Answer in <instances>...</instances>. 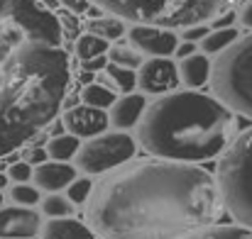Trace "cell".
<instances>
[{"label":"cell","instance_id":"cell-1","mask_svg":"<svg viewBox=\"0 0 252 239\" xmlns=\"http://www.w3.org/2000/svg\"><path fill=\"white\" fill-rule=\"evenodd\" d=\"M223 212L213 173L157 157L100 173L84 200V222L95 239H184Z\"/></svg>","mask_w":252,"mask_h":239},{"label":"cell","instance_id":"cell-2","mask_svg":"<svg viewBox=\"0 0 252 239\" xmlns=\"http://www.w3.org/2000/svg\"><path fill=\"white\" fill-rule=\"evenodd\" d=\"M64 29L37 0H0V159L47 132L71 88Z\"/></svg>","mask_w":252,"mask_h":239},{"label":"cell","instance_id":"cell-3","mask_svg":"<svg viewBox=\"0 0 252 239\" xmlns=\"http://www.w3.org/2000/svg\"><path fill=\"white\" fill-rule=\"evenodd\" d=\"M238 132V115L213 93L198 88L169 90L147 100L135 142L142 152L157 159L203 163L223 154Z\"/></svg>","mask_w":252,"mask_h":239},{"label":"cell","instance_id":"cell-4","mask_svg":"<svg viewBox=\"0 0 252 239\" xmlns=\"http://www.w3.org/2000/svg\"><path fill=\"white\" fill-rule=\"evenodd\" d=\"M91 5L120 20L137 25H157L184 29L191 25H208L238 0H88Z\"/></svg>","mask_w":252,"mask_h":239},{"label":"cell","instance_id":"cell-5","mask_svg":"<svg viewBox=\"0 0 252 239\" xmlns=\"http://www.w3.org/2000/svg\"><path fill=\"white\" fill-rule=\"evenodd\" d=\"M213 176L228 215L235 222L252 227V127L235 132L230 144L218 157Z\"/></svg>","mask_w":252,"mask_h":239},{"label":"cell","instance_id":"cell-6","mask_svg":"<svg viewBox=\"0 0 252 239\" xmlns=\"http://www.w3.org/2000/svg\"><path fill=\"white\" fill-rule=\"evenodd\" d=\"M208 83L223 105L252 120V32L216 54Z\"/></svg>","mask_w":252,"mask_h":239},{"label":"cell","instance_id":"cell-7","mask_svg":"<svg viewBox=\"0 0 252 239\" xmlns=\"http://www.w3.org/2000/svg\"><path fill=\"white\" fill-rule=\"evenodd\" d=\"M137 142L130 132L125 130H103L93 137H86L81 139L76 154H74V166L76 171H81L86 176H100L125 161L135 159L137 157Z\"/></svg>","mask_w":252,"mask_h":239},{"label":"cell","instance_id":"cell-8","mask_svg":"<svg viewBox=\"0 0 252 239\" xmlns=\"http://www.w3.org/2000/svg\"><path fill=\"white\" fill-rule=\"evenodd\" d=\"M127 34V44L132 49H137L142 56H171L176 44H179V34L169 27H157V25H137L132 22L130 29H125Z\"/></svg>","mask_w":252,"mask_h":239},{"label":"cell","instance_id":"cell-9","mask_svg":"<svg viewBox=\"0 0 252 239\" xmlns=\"http://www.w3.org/2000/svg\"><path fill=\"white\" fill-rule=\"evenodd\" d=\"M137 88L147 95H162L179 88V71L169 56H150L137 66Z\"/></svg>","mask_w":252,"mask_h":239},{"label":"cell","instance_id":"cell-10","mask_svg":"<svg viewBox=\"0 0 252 239\" xmlns=\"http://www.w3.org/2000/svg\"><path fill=\"white\" fill-rule=\"evenodd\" d=\"M59 125L64 127V132H71L74 137L86 139L108 130V112L100 107H91L86 103H76L59 112Z\"/></svg>","mask_w":252,"mask_h":239},{"label":"cell","instance_id":"cell-11","mask_svg":"<svg viewBox=\"0 0 252 239\" xmlns=\"http://www.w3.org/2000/svg\"><path fill=\"white\" fill-rule=\"evenodd\" d=\"M42 212L25 205H0V239H34L39 235Z\"/></svg>","mask_w":252,"mask_h":239},{"label":"cell","instance_id":"cell-12","mask_svg":"<svg viewBox=\"0 0 252 239\" xmlns=\"http://www.w3.org/2000/svg\"><path fill=\"white\" fill-rule=\"evenodd\" d=\"M145 105H147V95L145 93H123L120 98L115 95V100L110 103V107L105 110L108 112V127L113 130H135V125L140 122L142 112H145Z\"/></svg>","mask_w":252,"mask_h":239},{"label":"cell","instance_id":"cell-13","mask_svg":"<svg viewBox=\"0 0 252 239\" xmlns=\"http://www.w3.org/2000/svg\"><path fill=\"white\" fill-rule=\"evenodd\" d=\"M76 166L71 161H54L47 159L37 166H32V183L42 193H59L76 178Z\"/></svg>","mask_w":252,"mask_h":239},{"label":"cell","instance_id":"cell-14","mask_svg":"<svg viewBox=\"0 0 252 239\" xmlns=\"http://www.w3.org/2000/svg\"><path fill=\"white\" fill-rule=\"evenodd\" d=\"M39 237L42 239H95L91 227L84 220H76L71 215L64 217H47L39 225Z\"/></svg>","mask_w":252,"mask_h":239},{"label":"cell","instance_id":"cell-15","mask_svg":"<svg viewBox=\"0 0 252 239\" xmlns=\"http://www.w3.org/2000/svg\"><path fill=\"white\" fill-rule=\"evenodd\" d=\"M176 71H179V80L186 85V88H201L208 83L211 76V61L206 54H189L184 56L179 64H176Z\"/></svg>","mask_w":252,"mask_h":239},{"label":"cell","instance_id":"cell-16","mask_svg":"<svg viewBox=\"0 0 252 239\" xmlns=\"http://www.w3.org/2000/svg\"><path fill=\"white\" fill-rule=\"evenodd\" d=\"M100 74H103L100 83L108 85L113 93H132L137 88V74H135V69L118 66V64H110L108 61Z\"/></svg>","mask_w":252,"mask_h":239},{"label":"cell","instance_id":"cell-17","mask_svg":"<svg viewBox=\"0 0 252 239\" xmlns=\"http://www.w3.org/2000/svg\"><path fill=\"white\" fill-rule=\"evenodd\" d=\"M184 239H252V227H245L240 222H233V225L213 222L208 227H201V230L191 232Z\"/></svg>","mask_w":252,"mask_h":239},{"label":"cell","instance_id":"cell-18","mask_svg":"<svg viewBox=\"0 0 252 239\" xmlns=\"http://www.w3.org/2000/svg\"><path fill=\"white\" fill-rule=\"evenodd\" d=\"M79 144H81V139L74 137L71 132H57V134H52V137L47 139L44 149H47V157H49V159L71 161L74 154H76V149H79Z\"/></svg>","mask_w":252,"mask_h":239},{"label":"cell","instance_id":"cell-19","mask_svg":"<svg viewBox=\"0 0 252 239\" xmlns=\"http://www.w3.org/2000/svg\"><path fill=\"white\" fill-rule=\"evenodd\" d=\"M125 29H127L125 27V20H120V17H115L110 12H105L100 17H93L88 22V32L95 34V37H100V39H105V42H115V39L125 37Z\"/></svg>","mask_w":252,"mask_h":239},{"label":"cell","instance_id":"cell-20","mask_svg":"<svg viewBox=\"0 0 252 239\" xmlns=\"http://www.w3.org/2000/svg\"><path fill=\"white\" fill-rule=\"evenodd\" d=\"M238 29L235 27H218V29H208L198 44H201V54H220L228 44H233L238 39Z\"/></svg>","mask_w":252,"mask_h":239},{"label":"cell","instance_id":"cell-21","mask_svg":"<svg viewBox=\"0 0 252 239\" xmlns=\"http://www.w3.org/2000/svg\"><path fill=\"white\" fill-rule=\"evenodd\" d=\"M115 95H118V93H113V90H110L108 85H103L100 80H91V83H86L84 88H81L79 100L86 103V105H91V107L108 110V107H110V103L115 100Z\"/></svg>","mask_w":252,"mask_h":239},{"label":"cell","instance_id":"cell-22","mask_svg":"<svg viewBox=\"0 0 252 239\" xmlns=\"http://www.w3.org/2000/svg\"><path fill=\"white\" fill-rule=\"evenodd\" d=\"M37 205H39V210H42L44 217H64V215H71L74 212V203L64 195V190L42 195Z\"/></svg>","mask_w":252,"mask_h":239},{"label":"cell","instance_id":"cell-23","mask_svg":"<svg viewBox=\"0 0 252 239\" xmlns=\"http://www.w3.org/2000/svg\"><path fill=\"white\" fill-rule=\"evenodd\" d=\"M105 56H108L110 64L127 66V69H135V71H137V66L145 61V56H142L137 49H132L130 44H115V47H108Z\"/></svg>","mask_w":252,"mask_h":239},{"label":"cell","instance_id":"cell-24","mask_svg":"<svg viewBox=\"0 0 252 239\" xmlns=\"http://www.w3.org/2000/svg\"><path fill=\"white\" fill-rule=\"evenodd\" d=\"M108 47H110V42H105V39H100V37H95V34L86 32V34H81V37L76 39L74 52H76V56L84 61V59H91V56L105 54V52H108Z\"/></svg>","mask_w":252,"mask_h":239},{"label":"cell","instance_id":"cell-25","mask_svg":"<svg viewBox=\"0 0 252 239\" xmlns=\"http://www.w3.org/2000/svg\"><path fill=\"white\" fill-rule=\"evenodd\" d=\"M42 198V190L27 181V183H12V190H10V200L15 205H25V208H34Z\"/></svg>","mask_w":252,"mask_h":239},{"label":"cell","instance_id":"cell-26","mask_svg":"<svg viewBox=\"0 0 252 239\" xmlns=\"http://www.w3.org/2000/svg\"><path fill=\"white\" fill-rule=\"evenodd\" d=\"M91 186H93L91 176H84V178L76 176V178L64 188V195H66L74 205H84V200L88 198V193H91Z\"/></svg>","mask_w":252,"mask_h":239},{"label":"cell","instance_id":"cell-27","mask_svg":"<svg viewBox=\"0 0 252 239\" xmlns=\"http://www.w3.org/2000/svg\"><path fill=\"white\" fill-rule=\"evenodd\" d=\"M5 173H7V178L12 183H27V181H32V163H27L25 159L15 161V163H10L5 168Z\"/></svg>","mask_w":252,"mask_h":239},{"label":"cell","instance_id":"cell-28","mask_svg":"<svg viewBox=\"0 0 252 239\" xmlns=\"http://www.w3.org/2000/svg\"><path fill=\"white\" fill-rule=\"evenodd\" d=\"M22 157L27 163H32V166H37V163H42V161H47V149L44 147H37V144H27V147H22Z\"/></svg>","mask_w":252,"mask_h":239},{"label":"cell","instance_id":"cell-29","mask_svg":"<svg viewBox=\"0 0 252 239\" xmlns=\"http://www.w3.org/2000/svg\"><path fill=\"white\" fill-rule=\"evenodd\" d=\"M108 64V56L105 54H98V56H91V59H84L81 61V69L88 71V74H100Z\"/></svg>","mask_w":252,"mask_h":239},{"label":"cell","instance_id":"cell-30","mask_svg":"<svg viewBox=\"0 0 252 239\" xmlns=\"http://www.w3.org/2000/svg\"><path fill=\"white\" fill-rule=\"evenodd\" d=\"M59 5L74 15H84V12H91V2L88 0H59Z\"/></svg>","mask_w":252,"mask_h":239},{"label":"cell","instance_id":"cell-31","mask_svg":"<svg viewBox=\"0 0 252 239\" xmlns=\"http://www.w3.org/2000/svg\"><path fill=\"white\" fill-rule=\"evenodd\" d=\"M208 32V25H191V27H184V39L186 42H198L203 34Z\"/></svg>","mask_w":252,"mask_h":239},{"label":"cell","instance_id":"cell-32","mask_svg":"<svg viewBox=\"0 0 252 239\" xmlns=\"http://www.w3.org/2000/svg\"><path fill=\"white\" fill-rule=\"evenodd\" d=\"M233 22H235V12H230V10H225V12H220L218 17L211 20L213 29H218V27H233Z\"/></svg>","mask_w":252,"mask_h":239},{"label":"cell","instance_id":"cell-33","mask_svg":"<svg viewBox=\"0 0 252 239\" xmlns=\"http://www.w3.org/2000/svg\"><path fill=\"white\" fill-rule=\"evenodd\" d=\"M193 52H196V42H186V39L179 42L176 49H174V54H176L179 59H184V56H189V54H193Z\"/></svg>","mask_w":252,"mask_h":239},{"label":"cell","instance_id":"cell-34","mask_svg":"<svg viewBox=\"0 0 252 239\" xmlns=\"http://www.w3.org/2000/svg\"><path fill=\"white\" fill-rule=\"evenodd\" d=\"M240 22H243L245 27H250L252 29V0L243 7V12H240Z\"/></svg>","mask_w":252,"mask_h":239},{"label":"cell","instance_id":"cell-35","mask_svg":"<svg viewBox=\"0 0 252 239\" xmlns=\"http://www.w3.org/2000/svg\"><path fill=\"white\" fill-rule=\"evenodd\" d=\"M37 2H39L44 10H49V12H57V10L62 7V5H59V0H37Z\"/></svg>","mask_w":252,"mask_h":239},{"label":"cell","instance_id":"cell-36","mask_svg":"<svg viewBox=\"0 0 252 239\" xmlns=\"http://www.w3.org/2000/svg\"><path fill=\"white\" fill-rule=\"evenodd\" d=\"M7 183H10L7 173H5V171H0V190H5V188H7Z\"/></svg>","mask_w":252,"mask_h":239},{"label":"cell","instance_id":"cell-37","mask_svg":"<svg viewBox=\"0 0 252 239\" xmlns=\"http://www.w3.org/2000/svg\"><path fill=\"white\" fill-rule=\"evenodd\" d=\"M0 205H2V190H0Z\"/></svg>","mask_w":252,"mask_h":239}]
</instances>
